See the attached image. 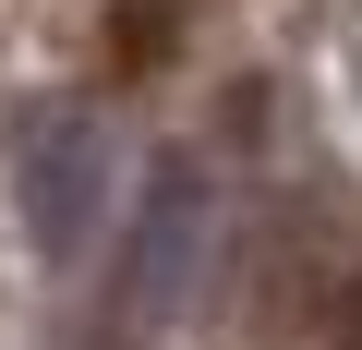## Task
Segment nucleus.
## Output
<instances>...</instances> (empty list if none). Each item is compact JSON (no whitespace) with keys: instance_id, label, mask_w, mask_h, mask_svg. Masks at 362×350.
Returning <instances> with one entry per match:
<instances>
[{"instance_id":"3","label":"nucleus","mask_w":362,"mask_h":350,"mask_svg":"<svg viewBox=\"0 0 362 350\" xmlns=\"http://www.w3.org/2000/svg\"><path fill=\"white\" fill-rule=\"evenodd\" d=\"M181 49V0H109V61L121 73H157Z\"/></svg>"},{"instance_id":"2","label":"nucleus","mask_w":362,"mask_h":350,"mask_svg":"<svg viewBox=\"0 0 362 350\" xmlns=\"http://www.w3.org/2000/svg\"><path fill=\"white\" fill-rule=\"evenodd\" d=\"M109 194H121L109 121L85 97H37L13 121V218H25V254L37 266H85V242L109 230Z\"/></svg>"},{"instance_id":"1","label":"nucleus","mask_w":362,"mask_h":350,"mask_svg":"<svg viewBox=\"0 0 362 350\" xmlns=\"http://www.w3.org/2000/svg\"><path fill=\"white\" fill-rule=\"evenodd\" d=\"M206 242H218L206 157H157L145 194L121 206V242H109V290H97V338L85 350H157L169 314L206 290Z\"/></svg>"}]
</instances>
